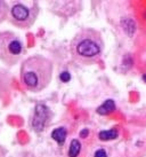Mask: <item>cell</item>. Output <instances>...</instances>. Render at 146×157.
I'll use <instances>...</instances> for the list:
<instances>
[{
  "mask_svg": "<svg viewBox=\"0 0 146 157\" xmlns=\"http://www.w3.org/2000/svg\"><path fill=\"white\" fill-rule=\"evenodd\" d=\"M25 53L21 37L12 31L0 32V61L7 66H15Z\"/></svg>",
  "mask_w": 146,
  "mask_h": 157,
  "instance_id": "277c9868",
  "label": "cell"
},
{
  "mask_svg": "<svg viewBox=\"0 0 146 157\" xmlns=\"http://www.w3.org/2000/svg\"><path fill=\"white\" fill-rule=\"evenodd\" d=\"M66 135H68V131L65 127H57L55 130H53L52 132V138L60 146L64 144L65 140H66Z\"/></svg>",
  "mask_w": 146,
  "mask_h": 157,
  "instance_id": "52a82bcc",
  "label": "cell"
},
{
  "mask_svg": "<svg viewBox=\"0 0 146 157\" xmlns=\"http://www.w3.org/2000/svg\"><path fill=\"white\" fill-rule=\"evenodd\" d=\"M9 15V6L8 2L0 0V23H2L8 17Z\"/></svg>",
  "mask_w": 146,
  "mask_h": 157,
  "instance_id": "30bf717a",
  "label": "cell"
},
{
  "mask_svg": "<svg viewBox=\"0 0 146 157\" xmlns=\"http://www.w3.org/2000/svg\"><path fill=\"white\" fill-rule=\"evenodd\" d=\"M143 80L146 83V75H143Z\"/></svg>",
  "mask_w": 146,
  "mask_h": 157,
  "instance_id": "5bb4252c",
  "label": "cell"
},
{
  "mask_svg": "<svg viewBox=\"0 0 146 157\" xmlns=\"http://www.w3.org/2000/svg\"><path fill=\"white\" fill-rule=\"evenodd\" d=\"M22 84L30 92L43 91L53 78V63L42 55H32L21 64L20 71Z\"/></svg>",
  "mask_w": 146,
  "mask_h": 157,
  "instance_id": "7a4b0ae2",
  "label": "cell"
},
{
  "mask_svg": "<svg viewBox=\"0 0 146 157\" xmlns=\"http://www.w3.org/2000/svg\"><path fill=\"white\" fill-rule=\"evenodd\" d=\"M60 79L63 83H69L71 79V75L69 74V71H63L60 74Z\"/></svg>",
  "mask_w": 146,
  "mask_h": 157,
  "instance_id": "8fae6325",
  "label": "cell"
},
{
  "mask_svg": "<svg viewBox=\"0 0 146 157\" xmlns=\"http://www.w3.org/2000/svg\"><path fill=\"white\" fill-rule=\"evenodd\" d=\"M105 43L102 33L93 28L78 31L70 43L71 56L80 64H94L103 55Z\"/></svg>",
  "mask_w": 146,
  "mask_h": 157,
  "instance_id": "6da1fadb",
  "label": "cell"
},
{
  "mask_svg": "<svg viewBox=\"0 0 146 157\" xmlns=\"http://www.w3.org/2000/svg\"><path fill=\"white\" fill-rule=\"evenodd\" d=\"M118 130L116 128H111V130H105V131H100L98 134L99 140L102 141H110V140H114L118 138Z\"/></svg>",
  "mask_w": 146,
  "mask_h": 157,
  "instance_id": "ba28073f",
  "label": "cell"
},
{
  "mask_svg": "<svg viewBox=\"0 0 146 157\" xmlns=\"http://www.w3.org/2000/svg\"><path fill=\"white\" fill-rule=\"evenodd\" d=\"M94 157H108V153L105 149H98V150H96Z\"/></svg>",
  "mask_w": 146,
  "mask_h": 157,
  "instance_id": "7c38bea8",
  "label": "cell"
},
{
  "mask_svg": "<svg viewBox=\"0 0 146 157\" xmlns=\"http://www.w3.org/2000/svg\"><path fill=\"white\" fill-rule=\"evenodd\" d=\"M114 110H115V102L111 99H108L96 109V113L98 115H103L104 116V115H108V113H113Z\"/></svg>",
  "mask_w": 146,
  "mask_h": 157,
  "instance_id": "8992f818",
  "label": "cell"
},
{
  "mask_svg": "<svg viewBox=\"0 0 146 157\" xmlns=\"http://www.w3.org/2000/svg\"><path fill=\"white\" fill-rule=\"evenodd\" d=\"M80 150H81V144L78 139H73L71 140V144H70V148H69V157H78L79 154H80Z\"/></svg>",
  "mask_w": 146,
  "mask_h": 157,
  "instance_id": "9c48e42d",
  "label": "cell"
},
{
  "mask_svg": "<svg viewBox=\"0 0 146 157\" xmlns=\"http://www.w3.org/2000/svg\"><path fill=\"white\" fill-rule=\"evenodd\" d=\"M40 7L37 1H13L9 6V20L18 29H29L35 24Z\"/></svg>",
  "mask_w": 146,
  "mask_h": 157,
  "instance_id": "3957f363",
  "label": "cell"
},
{
  "mask_svg": "<svg viewBox=\"0 0 146 157\" xmlns=\"http://www.w3.org/2000/svg\"><path fill=\"white\" fill-rule=\"evenodd\" d=\"M0 157H5V151L1 147H0Z\"/></svg>",
  "mask_w": 146,
  "mask_h": 157,
  "instance_id": "4fadbf2b",
  "label": "cell"
},
{
  "mask_svg": "<svg viewBox=\"0 0 146 157\" xmlns=\"http://www.w3.org/2000/svg\"><path fill=\"white\" fill-rule=\"evenodd\" d=\"M50 119L49 109L45 105H37L35 109V115L31 121V127L35 132H41L47 126L48 122Z\"/></svg>",
  "mask_w": 146,
  "mask_h": 157,
  "instance_id": "5b68a950",
  "label": "cell"
}]
</instances>
